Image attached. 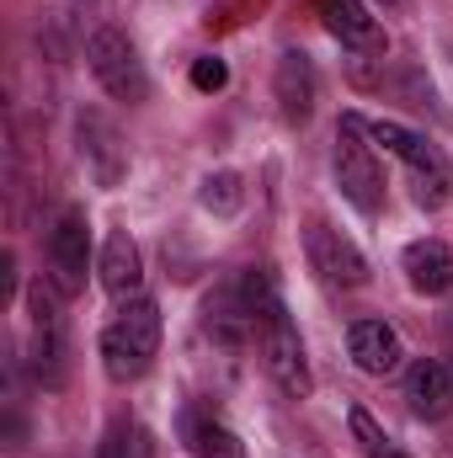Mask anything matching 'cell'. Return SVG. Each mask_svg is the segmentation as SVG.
Here are the masks:
<instances>
[{
	"mask_svg": "<svg viewBox=\"0 0 453 458\" xmlns=\"http://www.w3.org/2000/svg\"><path fill=\"white\" fill-rule=\"evenodd\" d=\"M160 357V310L155 299H128L102 331V368L113 384H133Z\"/></svg>",
	"mask_w": 453,
	"mask_h": 458,
	"instance_id": "cell-1",
	"label": "cell"
},
{
	"mask_svg": "<svg viewBox=\"0 0 453 458\" xmlns=\"http://www.w3.org/2000/svg\"><path fill=\"white\" fill-rule=\"evenodd\" d=\"M363 123H368V117H363ZM368 139L384 144V149L411 171V198H416L422 208H443L453 198L449 155H443L438 144H427L416 128H406V123H395V117H373V123H368Z\"/></svg>",
	"mask_w": 453,
	"mask_h": 458,
	"instance_id": "cell-2",
	"label": "cell"
},
{
	"mask_svg": "<svg viewBox=\"0 0 453 458\" xmlns=\"http://www.w3.org/2000/svg\"><path fill=\"white\" fill-rule=\"evenodd\" d=\"M331 171H337L341 198L357 214H379L384 208V165L368 144V123L357 113H346L337 123V149H331Z\"/></svg>",
	"mask_w": 453,
	"mask_h": 458,
	"instance_id": "cell-3",
	"label": "cell"
},
{
	"mask_svg": "<svg viewBox=\"0 0 453 458\" xmlns=\"http://www.w3.org/2000/svg\"><path fill=\"white\" fill-rule=\"evenodd\" d=\"M256 352H261V368H267V378H272V384H278L288 400H310L315 378H310L304 336H299V326L288 320L283 299H278V304H267V310L256 315Z\"/></svg>",
	"mask_w": 453,
	"mask_h": 458,
	"instance_id": "cell-4",
	"label": "cell"
},
{
	"mask_svg": "<svg viewBox=\"0 0 453 458\" xmlns=\"http://www.w3.org/2000/svg\"><path fill=\"white\" fill-rule=\"evenodd\" d=\"M86 64H91L97 86H102L113 102H128V107L150 102V70H144V59H139V48H133L128 32L97 27L91 43H86Z\"/></svg>",
	"mask_w": 453,
	"mask_h": 458,
	"instance_id": "cell-5",
	"label": "cell"
},
{
	"mask_svg": "<svg viewBox=\"0 0 453 458\" xmlns=\"http://www.w3.org/2000/svg\"><path fill=\"white\" fill-rule=\"evenodd\" d=\"M27 315H32V373L43 389H59L70 378V336L59 315V288L38 277L27 288Z\"/></svg>",
	"mask_w": 453,
	"mask_h": 458,
	"instance_id": "cell-6",
	"label": "cell"
},
{
	"mask_svg": "<svg viewBox=\"0 0 453 458\" xmlns=\"http://www.w3.org/2000/svg\"><path fill=\"white\" fill-rule=\"evenodd\" d=\"M304 256H310V272L326 283V288H363L368 283V261L363 250L326 219H310L304 225Z\"/></svg>",
	"mask_w": 453,
	"mask_h": 458,
	"instance_id": "cell-7",
	"label": "cell"
},
{
	"mask_svg": "<svg viewBox=\"0 0 453 458\" xmlns=\"http://www.w3.org/2000/svg\"><path fill=\"white\" fill-rule=\"evenodd\" d=\"M86 267H91V225L81 208H64L48 229V283L70 299L86 288Z\"/></svg>",
	"mask_w": 453,
	"mask_h": 458,
	"instance_id": "cell-8",
	"label": "cell"
},
{
	"mask_svg": "<svg viewBox=\"0 0 453 458\" xmlns=\"http://www.w3.org/2000/svg\"><path fill=\"white\" fill-rule=\"evenodd\" d=\"M75 139H81V160L86 171L97 176V187H117L128 176V144H123V128L102 107H81L75 113Z\"/></svg>",
	"mask_w": 453,
	"mask_h": 458,
	"instance_id": "cell-9",
	"label": "cell"
},
{
	"mask_svg": "<svg viewBox=\"0 0 453 458\" xmlns=\"http://www.w3.org/2000/svg\"><path fill=\"white\" fill-rule=\"evenodd\" d=\"M272 97H278V113L283 123H310L315 117V102H321V75L310 64V54L288 48L272 70Z\"/></svg>",
	"mask_w": 453,
	"mask_h": 458,
	"instance_id": "cell-10",
	"label": "cell"
},
{
	"mask_svg": "<svg viewBox=\"0 0 453 458\" xmlns=\"http://www.w3.org/2000/svg\"><path fill=\"white\" fill-rule=\"evenodd\" d=\"M406 405L416 421H443L453 411V368L438 357H416L406 368Z\"/></svg>",
	"mask_w": 453,
	"mask_h": 458,
	"instance_id": "cell-11",
	"label": "cell"
},
{
	"mask_svg": "<svg viewBox=\"0 0 453 458\" xmlns=\"http://www.w3.org/2000/svg\"><path fill=\"white\" fill-rule=\"evenodd\" d=\"M315 11H321V27L337 38L341 48H352V54H384V27L368 16V5L363 0H315Z\"/></svg>",
	"mask_w": 453,
	"mask_h": 458,
	"instance_id": "cell-12",
	"label": "cell"
},
{
	"mask_svg": "<svg viewBox=\"0 0 453 458\" xmlns=\"http://www.w3.org/2000/svg\"><path fill=\"white\" fill-rule=\"evenodd\" d=\"M346 352H352V362H357L363 373H373V378L395 373L400 357H406L400 331L384 326V320H352V326H346Z\"/></svg>",
	"mask_w": 453,
	"mask_h": 458,
	"instance_id": "cell-13",
	"label": "cell"
},
{
	"mask_svg": "<svg viewBox=\"0 0 453 458\" xmlns=\"http://www.w3.org/2000/svg\"><path fill=\"white\" fill-rule=\"evenodd\" d=\"M97 277H102V288H107L113 299L139 293V283H144V256H139V245H133V234H128V229H113V234L102 240Z\"/></svg>",
	"mask_w": 453,
	"mask_h": 458,
	"instance_id": "cell-14",
	"label": "cell"
},
{
	"mask_svg": "<svg viewBox=\"0 0 453 458\" xmlns=\"http://www.w3.org/2000/svg\"><path fill=\"white\" fill-rule=\"evenodd\" d=\"M400 267H406V283L416 293H427V299H438V293L453 288V250L443 240H411L400 250Z\"/></svg>",
	"mask_w": 453,
	"mask_h": 458,
	"instance_id": "cell-15",
	"label": "cell"
},
{
	"mask_svg": "<svg viewBox=\"0 0 453 458\" xmlns=\"http://www.w3.org/2000/svg\"><path fill=\"white\" fill-rule=\"evenodd\" d=\"M182 437H187V448H192L198 458H245V443H240L229 427L209 421V416H198V411H187Z\"/></svg>",
	"mask_w": 453,
	"mask_h": 458,
	"instance_id": "cell-16",
	"label": "cell"
},
{
	"mask_svg": "<svg viewBox=\"0 0 453 458\" xmlns=\"http://www.w3.org/2000/svg\"><path fill=\"white\" fill-rule=\"evenodd\" d=\"M198 203L209 208V214H240V203H245V182H240V171H214V176H203V192H198Z\"/></svg>",
	"mask_w": 453,
	"mask_h": 458,
	"instance_id": "cell-17",
	"label": "cell"
},
{
	"mask_svg": "<svg viewBox=\"0 0 453 458\" xmlns=\"http://www.w3.org/2000/svg\"><path fill=\"white\" fill-rule=\"evenodd\" d=\"M97 458H155V443H150V432L139 421H113Z\"/></svg>",
	"mask_w": 453,
	"mask_h": 458,
	"instance_id": "cell-18",
	"label": "cell"
},
{
	"mask_svg": "<svg viewBox=\"0 0 453 458\" xmlns=\"http://www.w3.org/2000/svg\"><path fill=\"white\" fill-rule=\"evenodd\" d=\"M346 421H352V437H357L363 458H406V454H400V443H395V437H389L368 411H363V405H352V416H346Z\"/></svg>",
	"mask_w": 453,
	"mask_h": 458,
	"instance_id": "cell-19",
	"label": "cell"
},
{
	"mask_svg": "<svg viewBox=\"0 0 453 458\" xmlns=\"http://www.w3.org/2000/svg\"><path fill=\"white\" fill-rule=\"evenodd\" d=\"M192 86H198V91H225L229 86V64L225 59H214V54L192 59Z\"/></svg>",
	"mask_w": 453,
	"mask_h": 458,
	"instance_id": "cell-20",
	"label": "cell"
},
{
	"mask_svg": "<svg viewBox=\"0 0 453 458\" xmlns=\"http://www.w3.org/2000/svg\"><path fill=\"white\" fill-rule=\"evenodd\" d=\"M449 368H453V320H449Z\"/></svg>",
	"mask_w": 453,
	"mask_h": 458,
	"instance_id": "cell-21",
	"label": "cell"
},
{
	"mask_svg": "<svg viewBox=\"0 0 453 458\" xmlns=\"http://www.w3.org/2000/svg\"><path fill=\"white\" fill-rule=\"evenodd\" d=\"M379 5H400V0H379Z\"/></svg>",
	"mask_w": 453,
	"mask_h": 458,
	"instance_id": "cell-22",
	"label": "cell"
}]
</instances>
